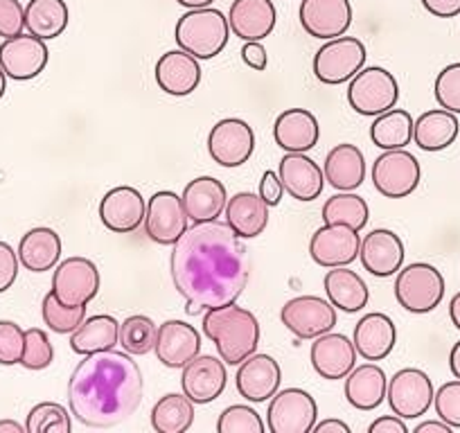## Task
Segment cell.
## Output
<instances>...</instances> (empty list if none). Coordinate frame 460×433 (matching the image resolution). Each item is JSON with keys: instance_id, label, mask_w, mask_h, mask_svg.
<instances>
[{"instance_id": "8d00e7d4", "label": "cell", "mask_w": 460, "mask_h": 433, "mask_svg": "<svg viewBox=\"0 0 460 433\" xmlns=\"http://www.w3.org/2000/svg\"><path fill=\"white\" fill-rule=\"evenodd\" d=\"M70 12L64 0H30L25 7V30L32 37L52 41L68 28Z\"/></svg>"}, {"instance_id": "f35d334b", "label": "cell", "mask_w": 460, "mask_h": 433, "mask_svg": "<svg viewBox=\"0 0 460 433\" xmlns=\"http://www.w3.org/2000/svg\"><path fill=\"white\" fill-rule=\"evenodd\" d=\"M192 422L194 402L185 393H167L152 409V427L158 433H185Z\"/></svg>"}, {"instance_id": "f6af8a7d", "label": "cell", "mask_w": 460, "mask_h": 433, "mask_svg": "<svg viewBox=\"0 0 460 433\" xmlns=\"http://www.w3.org/2000/svg\"><path fill=\"white\" fill-rule=\"evenodd\" d=\"M55 359V348H52L48 332L39 328L25 330V346L21 366L25 370H46Z\"/></svg>"}, {"instance_id": "3957f363", "label": "cell", "mask_w": 460, "mask_h": 433, "mask_svg": "<svg viewBox=\"0 0 460 433\" xmlns=\"http://www.w3.org/2000/svg\"><path fill=\"white\" fill-rule=\"evenodd\" d=\"M203 334L215 343L217 352L228 366H240L255 355L260 346V323L253 312L244 307L224 305L208 309L203 316Z\"/></svg>"}, {"instance_id": "816d5d0a", "label": "cell", "mask_w": 460, "mask_h": 433, "mask_svg": "<svg viewBox=\"0 0 460 433\" xmlns=\"http://www.w3.org/2000/svg\"><path fill=\"white\" fill-rule=\"evenodd\" d=\"M282 194H285V185H282L280 174L278 172H264L262 181H260V197L264 199L269 208L278 206L282 201Z\"/></svg>"}, {"instance_id": "d6986e66", "label": "cell", "mask_w": 460, "mask_h": 433, "mask_svg": "<svg viewBox=\"0 0 460 433\" xmlns=\"http://www.w3.org/2000/svg\"><path fill=\"white\" fill-rule=\"evenodd\" d=\"M228 384V370H226L224 359H217L212 355L194 357L190 364L183 366L181 375V388L194 404H210Z\"/></svg>"}, {"instance_id": "b9f144b4", "label": "cell", "mask_w": 460, "mask_h": 433, "mask_svg": "<svg viewBox=\"0 0 460 433\" xmlns=\"http://www.w3.org/2000/svg\"><path fill=\"white\" fill-rule=\"evenodd\" d=\"M41 316L52 332L73 334L86 318V305H64L52 291H48L43 296Z\"/></svg>"}, {"instance_id": "bcb514c9", "label": "cell", "mask_w": 460, "mask_h": 433, "mask_svg": "<svg viewBox=\"0 0 460 433\" xmlns=\"http://www.w3.org/2000/svg\"><path fill=\"white\" fill-rule=\"evenodd\" d=\"M433 93L440 109L460 116V64H449L438 73Z\"/></svg>"}, {"instance_id": "6125c7cd", "label": "cell", "mask_w": 460, "mask_h": 433, "mask_svg": "<svg viewBox=\"0 0 460 433\" xmlns=\"http://www.w3.org/2000/svg\"><path fill=\"white\" fill-rule=\"evenodd\" d=\"M176 3L188 7V10H199V7H210L215 0H176Z\"/></svg>"}, {"instance_id": "6f0895ef", "label": "cell", "mask_w": 460, "mask_h": 433, "mask_svg": "<svg viewBox=\"0 0 460 433\" xmlns=\"http://www.w3.org/2000/svg\"><path fill=\"white\" fill-rule=\"evenodd\" d=\"M415 433H451V427L442 420H429L415 427Z\"/></svg>"}, {"instance_id": "f546056e", "label": "cell", "mask_w": 460, "mask_h": 433, "mask_svg": "<svg viewBox=\"0 0 460 433\" xmlns=\"http://www.w3.org/2000/svg\"><path fill=\"white\" fill-rule=\"evenodd\" d=\"M226 224L242 240H253L262 235L269 226V206L260 194L237 192L226 203Z\"/></svg>"}, {"instance_id": "30bf717a", "label": "cell", "mask_w": 460, "mask_h": 433, "mask_svg": "<svg viewBox=\"0 0 460 433\" xmlns=\"http://www.w3.org/2000/svg\"><path fill=\"white\" fill-rule=\"evenodd\" d=\"M280 321L291 334L303 341H314L336 325V307L321 296H298L280 309Z\"/></svg>"}, {"instance_id": "d6a6232c", "label": "cell", "mask_w": 460, "mask_h": 433, "mask_svg": "<svg viewBox=\"0 0 460 433\" xmlns=\"http://www.w3.org/2000/svg\"><path fill=\"white\" fill-rule=\"evenodd\" d=\"M325 294L336 309L345 314H357L368 305L370 291L364 278L348 267H334L325 273Z\"/></svg>"}, {"instance_id": "680465c9", "label": "cell", "mask_w": 460, "mask_h": 433, "mask_svg": "<svg viewBox=\"0 0 460 433\" xmlns=\"http://www.w3.org/2000/svg\"><path fill=\"white\" fill-rule=\"evenodd\" d=\"M449 368L454 373L456 379H460V341H456V346L449 352Z\"/></svg>"}, {"instance_id": "4fadbf2b", "label": "cell", "mask_w": 460, "mask_h": 433, "mask_svg": "<svg viewBox=\"0 0 460 433\" xmlns=\"http://www.w3.org/2000/svg\"><path fill=\"white\" fill-rule=\"evenodd\" d=\"M183 199L170 190H161L147 201L145 212V233L161 246H174L176 240L188 231Z\"/></svg>"}, {"instance_id": "7a4b0ae2", "label": "cell", "mask_w": 460, "mask_h": 433, "mask_svg": "<svg viewBox=\"0 0 460 433\" xmlns=\"http://www.w3.org/2000/svg\"><path fill=\"white\" fill-rule=\"evenodd\" d=\"M143 391V373L129 352L86 355L68 379L70 415L88 429H113L138 411Z\"/></svg>"}, {"instance_id": "2e32d148", "label": "cell", "mask_w": 460, "mask_h": 433, "mask_svg": "<svg viewBox=\"0 0 460 433\" xmlns=\"http://www.w3.org/2000/svg\"><path fill=\"white\" fill-rule=\"evenodd\" d=\"M50 52L43 39L32 34L5 39L0 43V68L14 82H30L46 70Z\"/></svg>"}, {"instance_id": "ac0fdd59", "label": "cell", "mask_w": 460, "mask_h": 433, "mask_svg": "<svg viewBox=\"0 0 460 433\" xmlns=\"http://www.w3.org/2000/svg\"><path fill=\"white\" fill-rule=\"evenodd\" d=\"M298 16L309 37L330 41L350 30L352 5L350 0H303Z\"/></svg>"}, {"instance_id": "f1b7e54d", "label": "cell", "mask_w": 460, "mask_h": 433, "mask_svg": "<svg viewBox=\"0 0 460 433\" xmlns=\"http://www.w3.org/2000/svg\"><path fill=\"white\" fill-rule=\"evenodd\" d=\"M201 82V66L197 57L185 50H170L158 59L156 84L172 97H185L197 91Z\"/></svg>"}, {"instance_id": "d590c367", "label": "cell", "mask_w": 460, "mask_h": 433, "mask_svg": "<svg viewBox=\"0 0 460 433\" xmlns=\"http://www.w3.org/2000/svg\"><path fill=\"white\" fill-rule=\"evenodd\" d=\"M19 262L28 271L43 273L50 271L59 264L61 258V237L52 228L39 226L25 233L19 244Z\"/></svg>"}, {"instance_id": "d4e9b609", "label": "cell", "mask_w": 460, "mask_h": 433, "mask_svg": "<svg viewBox=\"0 0 460 433\" xmlns=\"http://www.w3.org/2000/svg\"><path fill=\"white\" fill-rule=\"evenodd\" d=\"M273 138L287 154H307L321 138V127L316 116L307 109H287L276 118Z\"/></svg>"}, {"instance_id": "7402d4cb", "label": "cell", "mask_w": 460, "mask_h": 433, "mask_svg": "<svg viewBox=\"0 0 460 433\" xmlns=\"http://www.w3.org/2000/svg\"><path fill=\"white\" fill-rule=\"evenodd\" d=\"M361 264L375 278H391L404 264V242L388 228H375L361 240Z\"/></svg>"}, {"instance_id": "44dd1931", "label": "cell", "mask_w": 460, "mask_h": 433, "mask_svg": "<svg viewBox=\"0 0 460 433\" xmlns=\"http://www.w3.org/2000/svg\"><path fill=\"white\" fill-rule=\"evenodd\" d=\"M280 364L269 355H251L249 359L242 361L235 375L237 393L253 404L271 400L280 391Z\"/></svg>"}, {"instance_id": "91938a15", "label": "cell", "mask_w": 460, "mask_h": 433, "mask_svg": "<svg viewBox=\"0 0 460 433\" xmlns=\"http://www.w3.org/2000/svg\"><path fill=\"white\" fill-rule=\"evenodd\" d=\"M449 318H451V323H454V328L460 330V291L454 296V298H451Z\"/></svg>"}, {"instance_id": "f5cc1de1", "label": "cell", "mask_w": 460, "mask_h": 433, "mask_svg": "<svg viewBox=\"0 0 460 433\" xmlns=\"http://www.w3.org/2000/svg\"><path fill=\"white\" fill-rule=\"evenodd\" d=\"M242 61H244L249 68L258 70H267L269 64V55H267V48L262 46V41H244V48H242Z\"/></svg>"}, {"instance_id": "60d3db41", "label": "cell", "mask_w": 460, "mask_h": 433, "mask_svg": "<svg viewBox=\"0 0 460 433\" xmlns=\"http://www.w3.org/2000/svg\"><path fill=\"white\" fill-rule=\"evenodd\" d=\"M156 337L158 328L156 323L149 316L143 314H134V316L125 318L120 323V339H118V346H122V350L129 352V355H149V352L156 348Z\"/></svg>"}, {"instance_id": "ee69618b", "label": "cell", "mask_w": 460, "mask_h": 433, "mask_svg": "<svg viewBox=\"0 0 460 433\" xmlns=\"http://www.w3.org/2000/svg\"><path fill=\"white\" fill-rule=\"evenodd\" d=\"M219 433H264L267 424L262 422L260 413L246 404H233L224 409L217 420Z\"/></svg>"}, {"instance_id": "836d02e7", "label": "cell", "mask_w": 460, "mask_h": 433, "mask_svg": "<svg viewBox=\"0 0 460 433\" xmlns=\"http://www.w3.org/2000/svg\"><path fill=\"white\" fill-rule=\"evenodd\" d=\"M120 339V323L109 314L84 318V323L70 334V348L75 355H95V352L113 350Z\"/></svg>"}, {"instance_id": "4dcf8cb0", "label": "cell", "mask_w": 460, "mask_h": 433, "mask_svg": "<svg viewBox=\"0 0 460 433\" xmlns=\"http://www.w3.org/2000/svg\"><path fill=\"white\" fill-rule=\"evenodd\" d=\"M325 181L339 192H352L366 179V158L357 145H336L325 156Z\"/></svg>"}, {"instance_id": "8fae6325", "label": "cell", "mask_w": 460, "mask_h": 433, "mask_svg": "<svg viewBox=\"0 0 460 433\" xmlns=\"http://www.w3.org/2000/svg\"><path fill=\"white\" fill-rule=\"evenodd\" d=\"M433 382L420 368H402L393 375V379H388L386 400L393 413L402 420L422 418L433 406Z\"/></svg>"}, {"instance_id": "be15d7a7", "label": "cell", "mask_w": 460, "mask_h": 433, "mask_svg": "<svg viewBox=\"0 0 460 433\" xmlns=\"http://www.w3.org/2000/svg\"><path fill=\"white\" fill-rule=\"evenodd\" d=\"M5 91H7V75H5V70L0 68V100H3Z\"/></svg>"}, {"instance_id": "c3c4849f", "label": "cell", "mask_w": 460, "mask_h": 433, "mask_svg": "<svg viewBox=\"0 0 460 433\" xmlns=\"http://www.w3.org/2000/svg\"><path fill=\"white\" fill-rule=\"evenodd\" d=\"M25 330L14 321H0V366L21 364Z\"/></svg>"}, {"instance_id": "7bdbcfd3", "label": "cell", "mask_w": 460, "mask_h": 433, "mask_svg": "<svg viewBox=\"0 0 460 433\" xmlns=\"http://www.w3.org/2000/svg\"><path fill=\"white\" fill-rule=\"evenodd\" d=\"M25 431L28 433H70L73 431V420L68 409L57 402H41L32 406L25 420Z\"/></svg>"}, {"instance_id": "7dc6e473", "label": "cell", "mask_w": 460, "mask_h": 433, "mask_svg": "<svg viewBox=\"0 0 460 433\" xmlns=\"http://www.w3.org/2000/svg\"><path fill=\"white\" fill-rule=\"evenodd\" d=\"M433 409L442 422L451 429H460V379L442 384L433 395Z\"/></svg>"}, {"instance_id": "f907efd6", "label": "cell", "mask_w": 460, "mask_h": 433, "mask_svg": "<svg viewBox=\"0 0 460 433\" xmlns=\"http://www.w3.org/2000/svg\"><path fill=\"white\" fill-rule=\"evenodd\" d=\"M19 253L7 242H0V294L12 289V285L19 278Z\"/></svg>"}, {"instance_id": "ab89813d", "label": "cell", "mask_w": 460, "mask_h": 433, "mask_svg": "<svg viewBox=\"0 0 460 433\" xmlns=\"http://www.w3.org/2000/svg\"><path fill=\"white\" fill-rule=\"evenodd\" d=\"M370 208L366 199L357 197L352 192H339L330 197L323 206V222L325 224H345V226L364 231L368 224Z\"/></svg>"}, {"instance_id": "cb8c5ba5", "label": "cell", "mask_w": 460, "mask_h": 433, "mask_svg": "<svg viewBox=\"0 0 460 433\" xmlns=\"http://www.w3.org/2000/svg\"><path fill=\"white\" fill-rule=\"evenodd\" d=\"M278 21L271 0H233L228 14L230 32L242 41H262L273 32Z\"/></svg>"}, {"instance_id": "277c9868", "label": "cell", "mask_w": 460, "mask_h": 433, "mask_svg": "<svg viewBox=\"0 0 460 433\" xmlns=\"http://www.w3.org/2000/svg\"><path fill=\"white\" fill-rule=\"evenodd\" d=\"M176 46L197 59H215L224 52L230 39L228 19L215 7L185 12L174 30Z\"/></svg>"}, {"instance_id": "681fc988", "label": "cell", "mask_w": 460, "mask_h": 433, "mask_svg": "<svg viewBox=\"0 0 460 433\" xmlns=\"http://www.w3.org/2000/svg\"><path fill=\"white\" fill-rule=\"evenodd\" d=\"M25 7L19 0H0V37L12 39L23 34Z\"/></svg>"}, {"instance_id": "7c38bea8", "label": "cell", "mask_w": 460, "mask_h": 433, "mask_svg": "<svg viewBox=\"0 0 460 433\" xmlns=\"http://www.w3.org/2000/svg\"><path fill=\"white\" fill-rule=\"evenodd\" d=\"M255 152L253 127L240 118H224L208 136V154L221 167H242Z\"/></svg>"}, {"instance_id": "11a10c76", "label": "cell", "mask_w": 460, "mask_h": 433, "mask_svg": "<svg viewBox=\"0 0 460 433\" xmlns=\"http://www.w3.org/2000/svg\"><path fill=\"white\" fill-rule=\"evenodd\" d=\"M368 433H409V427L400 415H384L370 424Z\"/></svg>"}, {"instance_id": "9c48e42d", "label": "cell", "mask_w": 460, "mask_h": 433, "mask_svg": "<svg viewBox=\"0 0 460 433\" xmlns=\"http://www.w3.org/2000/svg\"><path fill=\"white\" fill-rule=\"evenodd\" d=\"M316 422V400L303 388H285L271 397L267 411V427L271 433H309Z\"/></svg>"}, {"instance_id": "9f6ffc18", "label": "cell", "mask_w": 460, "mask_h": 433, "mask_svg": "<svg viewBox=\"0 0 460 433\" xmlns=\"http://www.w3.org/2000/svg\"><path fill=\"white\" fill-rule=\"evenodd\" d=\"M314 431L316 433H350V427L343 422V420H323V422L314 424Z\"/></svg>"}, {"instance_id": "94428289", "label": "cell", "mask_w": 460, "mask_h": 433, "mask_svg": "<svg viewBox=\"0 0 460 433\" xmlns=\"http://www.w3.org/2000/svg\"><path fill=\"white\" fill-rule=\"evenodd\" d=\"M25 427L16 420H0V433H23Z\"/></svg>"}, {"instance_id": "52a82bcc", "label": "cell", "mask_w": 460, "mask_h": 433, "mask_svg": "<svg viewBox=\"0 0 460 433\" xmlns=\"http://www.w3.org/2000/svg\"><path fill=\"white\" fill-rule=\"evenodd\" d=\"M364 41L355 37H336L330 39L321 50L314 55V75L318 82L327 86L350 82L357 73L366 66Z\"/></svg>"}, {"instance_id": "484cf974", "label": "cell", "mask_w": 460, "mask_h": 433, "mask_svg": "<svg viewBox=\"0 0 460 433\" xmlns=\"http://www.w3.org/2000/svg\"><path fill=\"white\" fill-rule=\"evenodd\" d=\"M285 192L296 201H314L325 188V172L305 154H287L278 167Z\"/></svg>"}, {"instance_id": "e0dca14e", "label": "cell", "mask_w": 460, "mask_h": 433, "mask_svg": "<svg viewBox=\"0 0 460 433\" xmlns=\"http://www.w3.org/2000/svg\"><path fill=\"white\" fill-rule=\"evenodd\" d=\"M145 212H147V201L140 190L131 185H118L109 190L100 201L102 224L106 231L118 233V235H129L138 231L145 224Z\"/></svg>"}, {"instance_id": "4316f807", "label": "cell", "mask_w": 460, "mask_h": 433, "mask_svg": "<svg viewBox=\"0 0 460 433\" xmlns=\"http://www.w3.org/2000/svg\"><path fill=\"white\" fill-rule=\"evenodd\" d=\"M181 199H183L185 215L190 222L203 224L219 219L228 203V192H226V185L215 176H197L185 185Z\"/></svg>"}, {"instance_id": "83f0119b", "label": "cell", "mask_w": 460, "mask_h": 433, "mask_svg": "<svg viewBox=\"0 0 460 433\" xmlns=\"http://www.w3.org/2000/svg\"><path fill=\"white\" fill-rule=\"evenodd\" d=\"M352 343L357 348V355L366 361H382L393 352L397 343L395 323L388 314L373 312L366 314L355 325V337Z\"/></svg>"}, {"instance_id": "db71d44e", "label": "cell", "mask_w": 460, "mask_h": 433, "mask_svg": "<svg viewBox=\"0 0 460 433\" xmlns=\"http://www.w3.org/2000/svg\"><path fill=\"white\" fill-rule=\"evenodd\" d=\"M422 7L438 19H454L460 14V0H422Z\"/></svg>"}, {"instance_id": "ffe728a7", "label": "cell", "mask_w": 460, "mask_h": 433, "mask_svg": "<svg viewBox=\"0 0 460 433\" xmlns=\"http://www.w3.org/2000/svg\"><path fill=\"white\" fill-rule=\"evenodd\" d=\"M309 359H312L316 375L336 382V379L348 377L357 366V348L345 334L327 332L314 339Z\"/></svg>"}, {"instance_id": "8992f818", "label": "cell", "mask_w": 460, "mask_h": 433, "mask_svg": "<svg viewBox=\"0 0 460 433\" xmlns=\"http://www.w3.org/2000/svg\"><path fill=\"white\" fill-rule=\"evenodd\" d=\"M445 278L433 264L413 262L397 271L395 298L406 312L429 314L445 298Z\"/></svg>"}, {"instance_id": "6da1fadb", "label": "cell", "mask_w": 460, "mask_h": 433, "mask_svg": "<svg viewBox=\"0 0 460 433\" xmlns=\"http://www.w3.org/2000/svg\"><path fill=\"white\" fill-rule=\"evenodd\" d=\"M170 267L188 314L237 303L251 276V258L242 237L219 219L188 228L176 240Z\"/></svg>"}, {"instance_id": "1f68e13d", "label": "cell", "mask_w": 460, "mask_h": 433, "mask_svg": "<svg viewBox=\"0 0 460 433\" xmlns=\"http://www.w3.org/2000/svg\"><path fill=\"white\" fill-rule=\"evenodd\" d=\"M388 377L377 364L355 366L345 377V400L357 411H375L386 397Z\"/></svg>"}, {"instance_id": "ba28073f", "label": "cell", "mask_w": 460, "mask_h": 433, "mask_svg": "<svg viewBox=\"0 0 460 433\" xmlns=\"http://www.w3.org/2000/svg\"><path fill=\"white\" fill-rule=\"evenodd\" d=\"M373 185L382 197L404 199L418 190L422 167L406 149H388L373 163Z\"/></svg>"}, {"instance_id": "5bb4252c", "label": "cell", "mask_w": 460, "mask_h": 433, "mask_svg": "<svg viewBox=\"0 0 460 433\" xmlns=\"http://www.w3.org/2000/svg\"><path fill=\"white\" fill-rule=\"evenodd\" d=\"M361 235L345 224H325L309 240V255L323 269L348 267L359 258Z\"/></svg>"}, {"instance_id": "e575fe53", "label": "cell", "mask_w": 460, "mask_h": 433, "mask_svg": "<svg viewBox=\"0 0 460 433\" xmlns=\"http://www.w3.org/2000/svg\"><path fill=\"white\" fill-rule=\"evenodd\" d=\"M458 134V118L447 109H433V111L422 113L413 125V140L422 152H442L456 143Z\"/></svg>"}, {"instance_id": "603a6c76", "label": "cell", "mask_w": 460, "mask_h": 433, "mask_svg": "<svg viewBox=\"0 0 460 433\" xmlns=\"http://www.w3.org/2000/svg\"><path fill=\"white\" fill-rule=\"evenodd\" d=\"M154 352L165 368H183L201 352V337L194 330V325L172 318L158 328Z\"/></svg>"}, {"instance_id": "74e56055", "label": "cell", "mask_w": 460, "mask_h": 433, "mask_svg": "<svg viewBox=\"0 0 460 433\" xmlns=\"http://www.w3.org/2000/svg\"><path fill=\"white\" fill-rule=\"evenodd\" d=\"M413 125L415 120L409 111L391 109V111L375 118V122L370 125V140L375 143V147L384 149V152L404 149L413 140Z\"/></svg>"}, {"instance_id": "9a60e30c", "label": "cell", "mask_w": 460, "mask_h": 433, "mask_svg": "<svg viewBox=\"0 0 460 433\" xmlns=\"http://www.w3.org/2000/svg\"><path fill=\"white\" fill-rule=\"evenodd\" d=\"M100 271L91 260L68 258L57 264L50 291L64 305H88L100 294Z\"/></svg>"}, {"instance_id": "5b68a950", "label": "cell", "mask_w": 460, "mask_h": 433, "mask_svg": "<svg viewBox=\"0 0 460 433\" xmlns=\"http://www.w3.org/2000/svg\"><path fill=\"white\" fill-rule=\"evenodd\" d=\"M400 100V84L395 75L382 66L361 68L348 86V102L359 116L377 118L395 109Z\"/></svg>"}]
</instances>
